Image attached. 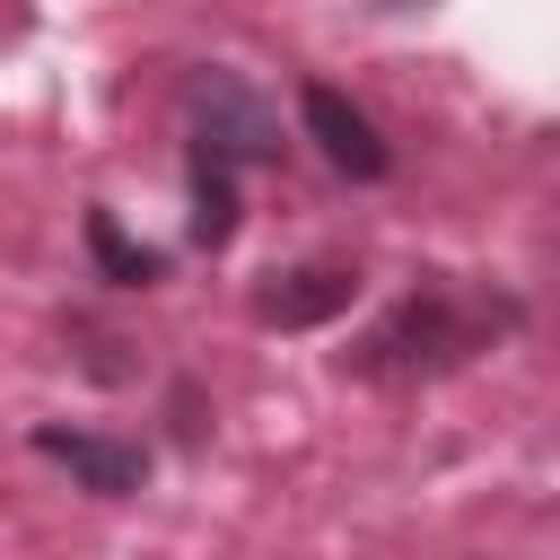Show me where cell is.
<instances>
[{
  "label": "cell",
  "mask_w": 560,
  "mask_h": 560,
  "mask_svg": "<svg viewBox=\"0 0 560 560\" xmlns=\"http://www.w3.org/2000/svg\"><path fill=\"white\" fill-rule=\"evenodd\" d=\"M516 324H525V298L481 289V280H455V271H429L420 289H402V298L368 324V341L350 350V368L376 376V385L455 376L464 359H481V350H490L499 332H516Z\"/></svg>",
  "instance_id": "cell-1"
},
{
  "label": "cell",
  "mask_w": 560,
  "mask_h": 560,
  "mask_svg": "<svg viewBox=\"0 0 560 560\" xmlns=\"http://www.w3.org/2000/svg\"><path fill=\"white\" fill-rule=\"evenodd\" d=\"M184 149H201L219 166H262V158H280V114L254 79L192 70L184 79Z\"/></svg>",
  "instance_id": "cell-2"
},
{
  "label": "cell",
  "mask_w": 560,
  "mask_h": 560,
  "mask_svg": "<svg viewBox=\"0 0 560 560\" xmlns=\"http://www.w3.org/2000/svg\"><path fill=\"white\" fill-rule=\"evenodd\" d=\"M26 446H35L44 464H61L88 499H131V490L149 481V446H140V438H105V429H61V420H35V429H26Z\"/></svg>",
  "instance_id": "cell-3"
},
{
  "label": "cell",
  "mask_w": 560,
  "mask_h": 560,
  "mask_svg": "<svg viewBox=\"0 0 560 560\" xmlns=\"http://www.w3.org/2000/svg\"><path fill=\"white\" fill-rule=\"evenodd\" d=\"M298 114H306V140L324 149V166L332 175H350V184H385L394 175V149H385V131L341 96V88H324V79H306V96H298Z\"/></svg>",
  "instance_id": "cell-4"
},
{
  "label": "cell",
  "mask_w": 560,
  "mask_h": 560,
  "mask_svg": "<svg viewBox=\"0 0 560 560\" xmlns=\"http://www.w3.org/2000/svg\"><path fill=\"white\" fill-rule=\"evenodd\" d=\"M350 298H359V271H350V262H298V271H271V280L254 289V324L306 332V324H332Z\"/></svg>",
  "instance_id": "cell-5"
},
{
  "label": "cell",
  "mask_w": 560,
  "mask_h": 560,
  "mask_svg": "<svg viewBox=\"0 0 560 560\" xmlns=\"http://www.w3.org/2000/svg\"><path fill=\"white\" fill-rule=\"evenodd\" d=\"M184 175H192V245L201 254H219L228 236H236V166H219V158H201V149H184Z\"/></svg>",
  "instance_id": "cell-6"
},
{
  "label": "cell",
  "mask_w": 560,
  "mask_h": 560,
  "mask_svg": "<svg viewBox=\"0 0 560 560\" xmlns=\"http://www.w3.org/2000/svg\"><path fill=\"white\" fill-rule=\"evenodd\" d=\"M88 254H96V271H105L114 289H149V280H166V254H158V245H131L114 210H88Z\"/></svg>",
  "instance_id": "cell-7"
},
{
  "label": "cell",
  "mask_w": 560,
  "mask_h": 560,
  "mask_svg": "<svg viewBox=\"0 0 560 560\" xmlns=\"http://www.w3.org/2000/svg\"><path fill=\"white\" fill-rule=\"evenodd\" d=\"M385 9H420V0H385Z\"/></svg>",
  "instance_id": "cell-8"
}]
</instances>
